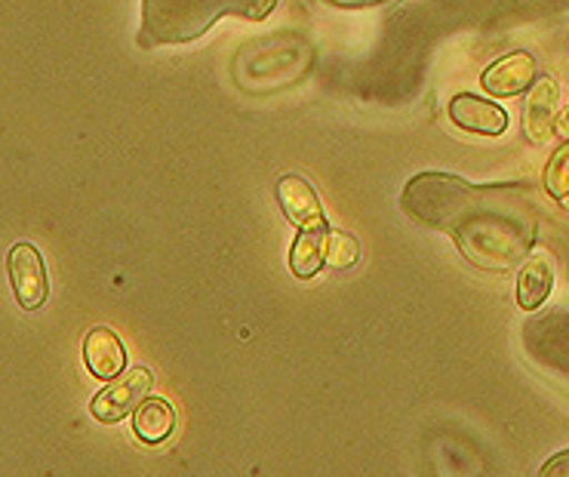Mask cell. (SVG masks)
<instances>
[{
  "label": "cell",
  "mask_w": 569,
  "mask_h": 477,
  "mask_svg": "<svg viewBox=\"0 0 569 477\" xmlns=\"http://www.w3.org/2000/svg\"><path fill=\"white\" fill-rule=\"evenodd\" d=\"M176 428V410L167 398H146L133 413V435L142 444H163Z\"/></svg>",
  "instance_id": "obj_11"
},
{
  "label": "cell",
  "mask_w": 569,
  "mask_h": 477,
  "mask_svg": "<svg viewBox=\"0 0 569 477\" xmlns=\"http://www.w3.org/2000/svg\"><path fill=\"white\" fill-rule=\"evenodd\" d=\"M278 0H142V47H176L207 34L222 16L266 19Z\"/></svg>",
  "instance_id": "obj_2"
},
{
  "label": "cell",
  "mask_w": 569,
  "mask_h": 477,
  "mask_svg": "<svg viewBox=\"0 0 569 477\" xmlns=\"http://www.w3.org/2000/svg\"><path fill=\"white\" fill-rule=\"evenodd\" d=\"M360 259V244L345 231H323V266L351 268Z\"/></svg>",
  "instance_id": "obj_13"
},
{
  "label": "cell",
  "mask_w": 569,
  "mask_h": 477,
  "mask_svg": "<svg viewBox=\"0 0 569 477\" xmlns=\"http://www.w3.org/2000/svg\"><path fill=\"white\" fill-rule=\"evenodd\" d=\"M278 203L283 216L290 219L292 226L299 231H323L327 226V216H323V207H320V198L315 186L296 176V172H287L280 176L278 182Z\"/></svg>",
  "instance_id": "obj_6"
},
{
  "label": "cell",
  "mask_w": 569,
  "mask_h": 477,
  "mask_svg": "<svg viewBox=\"0 0 569 477\" xmlns=\"http://www.w3.org/2000/svg\"><path fill=\"white\" fill-rule=\"evenodd\" d=\"M332 7H342V10H363V7H376V3H385V0H327Z\"/></svg>",
  "instance_id": "obj_15"
},
{
  "label": "cell",
  "mask_w": 569,
  "mask_h": 477,
  "mask_svg": "<svg viewBox=\"0 0 569 477\" xmlns=\"http://www.w3.org/2000/svg\"><path fill=\"white\" fill-rule=\"evenodd\" d=\"M151 385H154V376L148 367L123 370L118 379H111L108 388L96 395L90 410L99 423H120L123 416L139 410V404L151 395Z\"/></svg>",
  "instance_id": "obj_3"
},
{
  "label": "cell",
  "mask_w": 569,
  "mask_h": 477,
  "mask_svg": "<svg viewBox=\"0 0 569 477\" xmlns=\"http://www.w3.org/2000/svg\"><path fill=\"white\" fill-rule=\"evenodd\" d=\"M83 360L93 376L99 379H118L127 370V348L120 342V336L108 327H96L83 339Z\"/></svg>",
  "instance_id": "obj_9"
},
{
  "label": "cell",
  "mask_w": 569,
  "mask_h": 477,
  "mask_svg": "<svg viewBox=\"0 0 569 477\" xmlns=\"http://www.w3.org/2000/svg\"><path fill=\"white\" fill-rule=\"evenodd\" d=\"M560 115V83L555 74H539L523 102V133L532 146H545L555 136Z\"/></svg>",
  "instance_id": "obj_5"
},
{
  "label": "cell",
  "mask_w": 569,
  "mask_h": 477,
  "mask_svg": "<svg viewBox=\"0 0 569 477\" xmlns=\"http://www.w3.org/2000/svg\"><path fill=\"white\" fill-rule=\"evenodd\" d=\"M539 78V66H536V56L527 53V50H515V53L496 59L487 71H483V90L490 96H499V99H508V96H520L530 90L532 83Z\"/></svg>",
  "instance_id": "obj_7"
},
{
  "label": "cell",
  "mask_w": 569,
  "mask_h": 477,
  "mask_svg": "<svg viewBox=\"0 0 569 477\" xmlns=\"http://www.w3.org/2000/svg\"><path fill=\"white\" fill-rule=\"evenodd\" d=\"M555 290V266L545 252L530 256L517 275V306L536 311Z\"/></svg>",
  "instance_id": "obj_10"
},
{
  "label": "cell",
  "mask_w": 569,
  "mask_h": 477,
  "mask_svg": "<svg viewBox=\"0 0 569 477\" xmlns=\"http://www.w3.org/2000/svg\"><path fill=\"white\" fill-rule=\"evenodd\" d=\"M555 133L563 139V142H569V102L563 108H560V115H557V127Z\"/></svg>",
  "instance_id": "obj_16"
},
{
  "label": "cell",
  "mask_w": 569,
  "mask_h": 477,
  "mask_svg": "<svg viewBox=\"0 0 569 477\" xmlns=\"http://www.w3.org/2000/svg\"><path fill=\"white\" fill-rule=\"evenodd\" d=\"M400 207L416 222L456 240L471 266L508 271L530 250L536 226L520 207H511L499 188L468 186L450 172H419L407 182Z\"/></svg>",
  "instance_id": "obj_1"
},
{
  "label": "cell",
  "mask_w": 569,
  "mask_h": 477,
  "mask_svg": "<svg viewBox=\"0 0 569 477\" xmlns=\"http://www.w3.org/2000/svg\"><path fill=\"white\" fill-rule=\"evenodd\" d=\"M450 118L459 130L480 136H502L508 130V111L492 99L475 93H459L450 102Z\"/></svg>",
  "instance_id": "obj_8"
},
{
  "label": "cell",
  "mask_w": 569,
  "mask_h": 477,
  "mask_svg": "<svg viewBox=\"0 0 569 477\" xmlns=\"http://www.w3.org/2000/svg\"><path fill=\"white\" fill-rule=\"evenodd\" d=\"M323 231H299L290 252V268L296 278H315L323 268Z\"/></svg>",
  "instance_id": "obj_12"
},
{
  "label": "cell",
  "mask_w": 569,
  "mask_h": 477,
  "mask_svg": "<svg viewBox=\"0 0 569 477\" xmlns=\"http://www.w3.org/2000/svg\"><path fill=\"white\" fill-rule=\"evenodd\" d=\"M7 268H10V284H13L16 302L34 311L47 302L50 296V280H47V268H43V256L34 244H13V250L7 256Z\"/></svg>",
  "instance_id": "obj_4"
},
{
  "label": "cell",
  "mask_w": 569,
  "mask_h": 477,
  "mask_svg": "<svg viewBox=\"0 0 569 477\" xmlns=\"http://www.w3.org/2000/svg\"><path fill=\"white\" fill-rule=\"evenodd\" d=\"M542 477H569V453L567 456H557V459L545 465Z\"/></svg>",
  "instance_id": "obj_14"
}]
</instances>
